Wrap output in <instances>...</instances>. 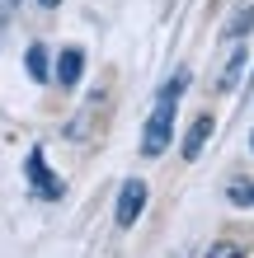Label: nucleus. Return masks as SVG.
Wrapping results in <instances>:
<instances>
[{"instance_id": "f8f14e48", "label": "nucleus", "mask_w": 254, "mask_h": 258, "mask_svg": "<svg viewBox=\"0 0 254 258\" xmlns=\"http://www.w3.org/2000/svg\"><path fill=\"white\" fill-rule=\"evenodd\" d=\"M14 10H19V0H0V33H5V28H10Z\"/></svg>"}, {"instance_id": "39448f33", "label": "nucleus", "mask_w": 254, "mask_h": 258, "mask_svg": "<svg viewBox=\"0 0 254 258\" xmlns=\"http://www.w3.org/2000/svg\"><path fill=\"white\" fill-rule=\"evenodd\" d=\"M212 132H217V117H212V113H198V117H193V127H188V136H184V160H198L202 146L212 141Z\"/></svg>"}, {"instance_id": "9d476101", "label": "nucleus", "mask_w": 254, "mask_h": 258, "mask_svg": "<svg viewBox=\"0 0 254 258\" xmlns=\"http://www.w3.org/2000/svg\"><path fill=\"white\" fill-rule=\"evenodd\" d=\"M226 202L231 207H254V183H245V178L226 183Z\"/></svg>"}, {"instance_id": "20e7f679", "label": "nucleus", "mask_w": 254, "mask_h": 258, "mask_svg": "<svg viewBox=\"0 0 254 258\" xmlns=\"http://www.w3.org/2000/svg\"><path fill=\"white\" fill-rule=\"evenodd\" d=\"M52 75H57V85H62V89H76L80 75H85V52H80V47H62V56H57Z\"/></svg>"}, {"instance_id": "9b49d317", "label": "nucleus", "mask_w": 254, "mask_h": 258, "mask_svg": "<svg viewBox=\"0 0 254 258\" xmlns=\"http://www.w3.org/2000/svg\"><path fill=\"white\" fill-rule=\"evenodd\" d=\"M207 258H249L245 244H235V239H217L212 249H207Z\"/></svg>"}, {"instance_id": "0eeeda50", "label": "nucleus", "mask_w": 254, "mask_h": 258, "mask_svg": "<svg viewBox=\"0 0 254 258\" xmlns=\"http://www.w3.org/2000/svg\"><path fill=\"white\" fill-rule=\"evenodd\" d=\"M99 99H104V94H89V103L66 122V141H89V127H94V108H99Z\"/></svg>"}, {"instance_id": "4468645a", "label": "nucleus", "mask_w": 254, "mask_h": 258, "mask_svg": "<svg viewBox=\"0 0 254 258\" xmlns=\"http://www.w3.org/2000/svg\"><path fill=\"white\" fill-rule=\"evenodd\" d=\"M249 150H254V132H249Z\"/></svg>"}, {"instance_id": "7ed1b4c3", "label": "nucleus", "mask_w": 254, "mask_h": 258, "mask_svg": "<svg viewBox=\"0 0 254 258\" xmlns=\"http://www.w3.org/2000/svg\"><path fill=\"white\" fill-rule=\"evenodd\" d=\"M24 174H28V188H33L38 197H47V202L66 197V183H62V178H52L47 160H42V146H33V150H28V160H24Z\"/></svg>"}, {"instance_id": "423d86ee", "label": "nucleus", "mask_w": 254, "mask_h": 258, "mask_svg": "<svg viewBox=\"0 0 254 258\" xmlns=\"http://www.w3.org/2000/svg\"><path fill=\"white\" fill-rule=\"evenodd\" d=\"M24 71H28V80L47 85V80H52V52L42 47V42H28V52H24Z\"/></svg>"}, {"instance_id": "ddd939ff", "label": "nucleus", "mask_w": 254, "mask_h": 258, "mask_svg": "<svg viewBox=\"0 0 254 258\" xmlns=\"http://www.w3.org/2000/svg\"><path fill=\"white\" fill-rule=\"evenodd\" d=\"M38 5H42V10H57V5H62V0H38Z\"/></svg>"}, {"instance_id": "f03ea898", "label": "nucleus", "mask_w": 254, "mask_h": 258, "mask_svg": "<svg viewBox=\"0 0 254 258\" xmlns=\"http://www.w3.org/2000/svg\"><path fill=\"white\" fill-rule=\"evenodd\" d=\"M141 211H146V178H127L118 188V202H113V225L127 230V225L141 221Z\"/></svg>"}, {"instance_id": "1a4fd4ad", "label": "nucleus", "mask_w": 254, "mask_h": 258, "mask_svg": "<svg viewBox=\"0 0 254 258\" xmlns=\"http://www.w3.org/2000/svg\"><path fill=\"white\" fill-rule=\"evenodd\" d=\"M249 28H254V0H245V5L235 10L231 19H226V28H221V38H226V42H240V38L249 33Z\"/></svg>"}, {"instance_id": "f257e3e1", "label": "nucleus", "mask_w": 254, "mask_h": 258, "mask_svg": "<svg viewBox=\"0 0 254 258\" xmlns=\"http://www.w3.org/2000/svg\"><path fill=\"white\" fill-rule=\"evenodd\" d=\"M188 80H193L188 71H174L170 80L160 85L156 108H151V117H146V127H141V155L146 160H156V155L170 150V141H174V108H179V99H184Z\"/></svg>"}, {"instance_id": "6e6552de", "label": "nucleus", "mask_w": 254, "mask_h": 258, "mask_svg": "<svg viewBox=\"0 0 254 258\" xmlns=\"http://www.w3.org/2000/svg\"><path fill=\"white\" fill-rule=\"evenodd\" d=\"M249 66V52L245 47H235L231 56H226V66H221V80H217V94H231L235 89V80H240V71Z\"/></svg>"}]
</instances>
